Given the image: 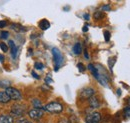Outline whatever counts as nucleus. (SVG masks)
Masks as SVG:
<instances>
[{"label": "nucleus", "mask_w": 130, "mask_h": 123, "mask_svg": "<svg viewBox=\"0 0 130 123\" xmlns=\"http://www.w3.org/2000/svg\"><path fill=\"white\" fill-rule=\"evenodd\" d=\"M52 81H53V80L51 79V77L50 76H47L46 78H45V82H46V83H52Z\"/></svg>", "instance_id": "bb28decb"}, {"label": "nucleus", "mask_w": 130, "mask_h": 123, "mask_svg": "<svg viewBox=\"0 0 130 123\" xmlns=\"http://www.w3.org/2000/svg\"><path fill=\"white\" fill-rule=\"evenodd\" d=\"M100 121H101V115L99 112H96V111L88 114L85 118L86 123H99Z\"/></svg>", "instance_id": "0eeeda50"}, {"label": "nucleus", "mask_w": 130, "mask_h": 123, "mask_svg": "<svg viewBox=\"0 0 130 123\" xmlns=\"http://www.w3.org/2000/svg\"><path fill=\"white\" fill-rule=\"evenodd\" d=\"M16 123H32L30 120L28 119H25V118H19L16 121Z\"/></svg>", "instance_id": "b1692460"}, {"label": "nucleus", "mask_w": 130, "mask_h": 123, "mask_svg": "<svg viewBox=\"0 0 130 123\" xmlns=\"http://www.w3.org/2000/svg\"><path fill=\"white\" fill-rule=\"evenodd\" d=\"M52 55H53V60H54V63H55V68L54 69H55V71H57L63 64V61H64L63 55L60 52V50L58 48H56V47L52 48Z\"/></svg>", "instance_id": "f03ea898"}, {"label": "nucleus", "mask_w": 130, "mask_h": 123, "mask_svg": "<svg viewBox=\"0 0 130 123\" xmlns=\"http://www.w3.org/2000/svg\"><path fill=\"white\" fill-rule=\"evenodd\" d=\"M6 94L10 97V99H12V100H15V101H18V100H21L22 99V94L21 92L16 89V88H14V87H12V86H10V87H8L7 89H5L4 90Z\"/></svg>", "instance_id": "7ed1b4c3"}, {"label": "nucleus", "mask_w": 130, "mask_h": 123, "mask_svg": "<svg viewBox=\"0 0 130 123\" xmlns=\"http://www.w3.org/2000/svg\"><path fill=\"white\" fill-rule=\"evenodd\" d=\"M34 67H35L36 69L41 70V69H43V68H44V65H43L42 63H40V62H36V63L34 64Z\"/></svg>", "instance_id": "4be33fe9"}, {"label": "nucleus", "mask_w": 130, "mask_h": 123, "mask_svg": "<svg viewBox=\"0 0 130 123\" xmlns=\"http://www.w3.org/2000/svg\"><path fill=\"white\" fill-rule=\"evenodd\" d=\"M88 103H89V106L91 108H98V107H100V105H101L99 99H98L95 95L88 99Z\"/></svg>", "instance_id": "1a4fd4ad"}, {"label": "nucleus", "mask_w": 130, "mask_h": 123, "mask_svg": "<svg viewBox=\"0 0 130 123\" xmlns=\"http://www.w3.org/2000/svg\"><path fill=\"white\" fill-rule=\"evenodd\" d=\"M0 123H14V119L10 115H0Z\"/></svg>", "instance_id": "f8f14e48"}, {"label": "nucleus", "mask_w": 130, "mask_h": 123, "mask_svg": "<svg viewBox=\"0 0 130 123\" xmlns=\"http://www.w3.org/2000/svg\"><path fill=\"white\" fill-rule=\"evenodd\" d=\"M4 59H5V57H4V55H2V54H0V62H3V61H4Z\"/></svg>", "instance_id": "72a5a7b5"}, {"label": "nucleus", "mask_w": 130, "mask_h": 123, "mask_svg": "<svg viewBox=\"0 0 130 123\" xmlns=\"http://www.w3.org/2000/svg\"><path fill=\"white\" fill-rule=\"evenodd\" d=\"M25 113H26V107L23 105L15 104L11 108V114H13L14 116L20 117V116H23Z\"/></svg>", "instance_id": "39448f33"}, {"label": "nucleus", "mask_w": 130, "mask_h": 123, "mask_svg": "<svg viewBox=\"0 0 130 123\" xmlns=\"http://www.w3.org/2000/svg\"><path fill=\"white\" fill-rule=\"evenodd\" d=\"M11 86V82L6 80V79H0V87L1 88H4V89H7L8 87Z\"/></svg>", "instance_id": "2eb2a0df"}, {"label": "nucleus", "mask_w": 130, "mask_h": 123, "mask_svg": "<svg viewBox=\"0 0 130 123\" xmlns=\"http://www.w3.org/2000/svg\"><path fill=\"white\" fill-rule=\"evenodd\" d=\"M110 36H111V34H110V32L109 31H104V38H105V41L106 42H108L109 40H110Z\"/></svg>", "instance_id": "412c9836"}, {"label": "nucleus", "mask_w": 130, "mask_h": 123, "mask_svg": "<svg viewBox=\"0 0 130 123\" xmlns=\"http://www.w3.org/2000/svg\"><path fill=\"white\" fill-rule=\"evenodd\" d=\"M84 57H85L86 59H89V54H88V52H87L86 49L84 50Z\"/></svg>", "instance_id": "c85d7f7f"}, {"label": "nucleus", "mask_w": 130, "mask_h": 123, "mask_svg": "<svg viewBox=\"0 0 130 123\" xmlns=\"http://www.w3.org/2000/svg\"><path fill=\"white\" fill-rule=\"evenodd\" d=\"M6 25H7V21H5V20L0 21V28H4Z\"/></svg>", "instance_id": "a878e982"}, {"label": "nucleus", "mask_w": 130, "mask_h": 123, "mask_svg": "<svg viewBox=\"0 0 130 123\" xmlns=\"http://www.w3.org/2000/svg\"><path fill=\"white\" fill-rule=\"evenodd\" d=\"M9 36V33L8 31H1V34H0V37L1 39H7Z\"/></svg>", "instance_id": "aec40b11"}, {"label": "nucleus", "mask_w": 130, "mask_h": 123, "mask_svg": "<svg viewBox=\"0 0 130 123\" xmlns=\"http://www.w3.org/2000/svg\"><path fill=\"white\" fill-rule=\"evenodd\" d=\"M43 109L49 113H52V114H59L63 111V105L57 101H52L48 104H46L43 107Z\"/></svg>", "instance_id": "f257e3e1"}, {"label": "nucleus", "mask_w": 130, "mask_h": 123, "mask_svg": "<svg viewBox=\"0 0 130 123\" xmlns=\"http://www.w3.org/2000/svg\"><path fill=\"white\" fill-rule=\"evenodd\" d=\"M124 112H125V114H126V115L130 114V106H128V107L125 108V109H124Z\"/></svg>", "instance_id": "cd10ccee"}, {"label": "nucleus", "mask_w": 130, "mask_h": 123, "mask_svg": "<svg viewBox=\"0 0 130 123\" xmlns=\"http://www.w3.org/2000/svg\"><path fill=\"white\" fill-rule=\"evenodd\" d=\"M115 62H116V57H111V58H109L108 59V66H109V69L112 71V69H113V66L114 64H115Z\"/></svg>", "instance_id": "a211bd4d"}, {"label": "nucleus", "mask_w": 130, "mask_h": 123, "mask_svg": "<svg viewBox=\"0 0 130 123\" xmlns=\"http://www.w3.org/2000/svg\"><path fill=\"white\" fill-rule=\"evenodd\" d=\"M32 105L34 108H38V109L43 108L42 107V102L39 99H32Z\"/></svg>", "instance_id": "dca6fc26"}, {"label": "nucleus", "mask_w": 130, "mask_h": 123, "mask_svg": "<svg viewBox=\"0 0 130 123\" xmlns=\"http://www.w3.org/2000/svg\"><path fill=\"white\" fill-rule=\"evenodd\" d=\"M73 52L75 55H80L82 53V45L80 42H77L73 46Z\"/></svg>", "instance_id": "4468645a"}, {"label": "nucleus", "mask_w": 130, "mask_h": 123, "mask_svg": "<svg viewBox=\"0 0 130 123\" xmlns=\"http://www.w3.org/2000/svg\"><path fill=\"white\" fill-rule=\"evenodd\" d=\"M44 114V109L41 108V109H38V108H33L31 110L28 111V115L31 119L34 120H39Z\"/></svg>", "instance_id": "20e7f679"}, {"label": "nucleus", "mask_w": 130, "mask_h": 123, "mask_svg": "<svg viewBox=\"0 0 130 123\" xmlns=\"http://www.w3.org/2000/svg\"><path fill=\"white\" fill-rule=\"evenodd\" d=\"M8 45H9L10 49H11V58L15 60V59H17L18 54H19V47L15 45V43H14L13 40H9Z\"/></svg>", "instance_id": "6e6552de"}, {"label": "nucleus", "mask_w": 130, "mask_h": 123, "mask_svg": "<svg viewBox=\"0 0 130 123\" xmlns=\"http://www.w3.org/2000/svg\"><path fill=\"white\" fill-rule=\"evenodd\" d=\"M10 97L6 94L5 91H0V103L2 104H7L10 101Z\"/></svg>", "instance_id": "9b49d317"}, {"label": "nucleus", "mask_w": 130, "mask_h": 123, "mask_svg": "<svg viewBox=\"0 0 130 123\" xmlns=\"http://www.w3.org/2000/svg\"><path fill=\"white\" fill-rule=\"evenodd\" d=\"M59 123H69V122H68V120H67V119H65V118H62V119H60Z\"/></svg>", "instance_id": "473e14b6"}, {"label": "nucleus", "mask_w": 130, "mask_h": 123, "mask_svg": "<svg viewBox=\"0 0 130 123\" xmlns=\"http://www.w3.org/2000/svg\"><path fill=\"white\" fill-rule=\"evenodd\" d=\"M10 28L13 31H15V32H26L27 31L26 27H24V26H22L20 24H17V23H12L10 25Z\"/></svg>", "instance_id": "9d476101"}, {"label": "nucleus", "mask_w": 130, "mask_h": 123, "mask_svg": "<svg viewBox=\"0 0 130 123\" xmlns=\"http://www.w3.org/2000/svg\"><path fill=\"white\" fill-rule=\"evenodd\" d=\"M127 102H128V104H129V106H130V97L127 99Z\"/></svg>", "instance_id": "c9c22d12"}, {"label": "nucleus", "mask_w": 130, "mask_h": 123, "mask_svg": "<svg viewBox=\"0 0 130 123\" xmlns=\"http://www.w3.org/2000/svg\"><path fill=\"white\" fill-rule=\"evenodd\" d=\"M0 48H1V50L3 52H7L8 51V45L5 44L4 42H0Z\"/></svg>", "instance_id": "6ab92c4d"}, {"label": "nucleus", "mask_w": 130, "mask_h": 123, "mask_svg": "<svg viewBox=\"0 0 130 123\" xmlns=\"http://www.w3.org/2000/svg\"><path fill=\"white\" fill-rule=\"evenodd\" d=\"M83 18H84L85 20H89V18H90V16H89V14H88V13H85V14L83 15Z\"/></svg>", "instance_id": "c756f323"}, {"label": "nucleus", "mask_w": 130, "mask_h": 123, "mask_svg": "<svg viewBox=\"0 0 130 123\" xmlns=\"http://www.w3.org/2000/svg\"><path fill=\"white\" fill-rule=\"evenodd\" d=\"M94 95H95V90L91 87H85V88L81 89L80 93H79V96L81 99H89Z\"/></svg>", "instance_id": "423d86ee"}, {"label": "nucleus", "mask_w": 130, "mask_h": 123, "mask_svg": "<svg viewBox=\"0 0 130 123\" xmlns=\"http://www.w3.org/2000/svg\"><path fill=\"white\" fill-rule=\"evenodd\" d=\"M117 94H118V96H120V94H121V90H120V89L117 90Z\"/></svg>", "instance_id": "f704fd0d"}, {"label": "nucleus", "mask_w": 130, "mask_h": 123, "mask_svg": "<svg viewBox=\"0 0 130 123\" xmlns=\"http://www.w3.org/2000/svg\"><path fill=\"white\" fill-rule=\"evenodd\" d=\"M77 68L79 69V71H80L81 73H83V72L85 71V69H86V68H85V66H84L82 63H78V64H77Z\"/></svg>", "instance_id": "5701e85b"}, {"label": "nucleus", "mask_w": 130, "mask_h": 123, "mask_svg": "<svg viewBox=\"0 0 130 123\" xmlns=\"http://www.w3.org/2000/svg\"><path fill=\"white\" fill-rule=\"evenodd\" d=\"M82 31H83V32H87V31H88V26H87V24H86L85 26H83V28H82Z\"/></svg>", "instance_id": "2f4dec72"}, {"label": "nucleus", "mask_w": 130, "mask_h": 123, "mask_svg": "<svg viewBox=\"0 0 130 123\" xmlns=\"http://www.w3.org/2000/svg\"><path fill=\"white\" fill-rule=\"evenodd\" d=\"M31 74H32V76L34 77L35 79H39V78H40V77H39V75H37V74H36V73H35L34 71H33V72L31 73Z\"/></svg>", "instance_id": "7c9ffc66"}, {"label": "nucleus", "mask_w": 130, "mask_h": 123, "mask_svg": "<svg viewBox=\"0 0 130 123\" xmlns=\"http://www.w3.org/2000/svg\"><path fill=\"white\" fill-rule=\"evenodd\" d=\"M38 26H39V28H40L41 30H47L49 27H50V23H49L48 20H46V19H42V20L39 22Z\"/></svg>", "instance_id": "ddd939ff"}, {"label": "nucleus", "mask_w": 130, "mask_h": 123, "mask_svg": "<svg viewBox=\"0 0 130 123\" xmlns=\"http://www.w3.org/2000/svg\"><path fill=\"white\" fill-rule=\"evenodd\" d=\"M101 9H102L103 11H110V10H111V8H110L109 5H104V6H102Z\"/></svg>", "instance_id": "393cba45"}, {"label": "nucleus", "mask_w": 130, "mask_h": 123, "mask_svg": "<svg viewBox=\"0 0 130 123\" xmlns=\"http://www.w3.org/2000/svg\"><path fill=\"white\" fill-rule=\"evenodd\" d=\"M93 17H94L95 20H100V19L104 18V13H103L102 11H96V12L94 13Z\"/></svg>", "instance_id": "f3484780"}]
</instances>
